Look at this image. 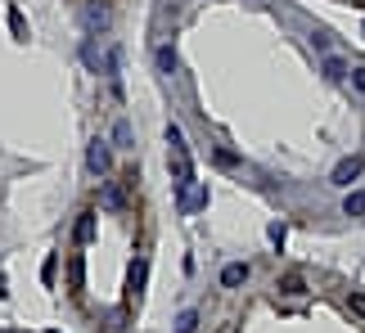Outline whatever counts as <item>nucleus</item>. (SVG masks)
Instances as JSON below:
<instances>
[{"instance_id":"obj_8","label":"nucleus","mask_w":365,"mask_h":333,"mask_svg":"<svg viewBox=\"0 0 365 333\" xmlns=\"http://www.w3.org/2000/svg\"><path fill=\"white\" fill-rule=\"evenodd\" d=\"M347 302H352V311H356L361 320H365V293H352V297H347Z\"/></svg>"},{"instance_id":"obj_5","label":"nucleus","mask_w":365,"mask_h":333,"mask_svg":"<svg viewBox=\"0 0 365 333\" xmlns=\"http://www.w3.org/2000/svg\"><path fill=\"white\" fill-rule=\"evenodd\" d=\"M86 162H91V171H108V149H104V144H91Z\"/></svg>"},{"instance_id":"obj_4","label":"nucleus","mask_w":365,"mask_h":333,"mask_svg":"<svg viewBox=\"0 0 365 333\" xmlns=\"http://www.w3.org/2000/svg\"><path fill=\"white\" fill-rule=\"evenodd\" d=\"M343 212H347V216H365V189H352V194H347V199H343Z\"/></svg>"},{"instance_id":"obj_1","label":"nucleus","mask_w":365,"mask_h":333,"mask_svg":"<svg viewBox=\"0 0 365 333\" xmlns=\"http://www.w3.org/2000/svg\"><path fill=\"white\" fill-rule=\"evenodd\" d=\"M365 171V158H343L339 166H334V176H329V185H352V180Z\"/></svg>"},{"instance_id":"obj_2","label":"nucleus","mask_w":365,"mask_h":333,"mask_svg":"<svg viewBox=\"0 0 365 333\" xmlns=\"http://www.w3.org/2000/svg\"><path fill=\"white\" fill-rule=\"evenodd\" d=\"M279 293H284V297H302L307 293V275L302 270H289L284 280H279Z\"/></svg>"},{"instance_id":"obj_3","label":"nucleus","mask_w":365,"mask_h":333,"mask_svg":"<svg viewBox=\"0 0 365 333\" xmlns=\"http://www.w3.org/2000/svg\"><path fill=\"white\" fill-rule=\"evenodd\" d=\"M244 280H248V266H244V261H235V266L221 270V284H226V288H240Z\"/></svg>"},{"instance_id":"obj_6","label":"nucleus","mask_w":365,"mask_h":333,"mask_svg":"<svg viewBox=\"0 0 365 333\" xmlns=\"http://www.w3.org/2000/svg\"><path fill=\"white\" fill-rule=\"evenodd\" d=\"M325 77H329V81H343V77H347V63L339 59V54H329V59H325Z\"/></svg>"},{"instance_id":"obj_9","label":"nucleus","mask_w":365,"mask_h":333,"mask_svg":"<svg viewBox=\"0 0 365 333\" xmlns=\"http://www.w3.org/2000/svg\"><path fill=\"white\" fill-rule=\"evenodd\" d=\"M352 86H356V90L365 95V68H352Z\"/></svg>"},{"instance_id":"obj_7","label":"nucleus","mask_w":365,"mask_h":333,"mask_svg":"<svg viewBox=\"0 0 365 333\" xmlns=\"http://www.w3.org/2000/svg\"><path fill=\"white\" fill-rule=\"evenodd\" d=\"M194 329H199V315H194V311H185V315L176 320V333H194Z\"/></svg>"}]
</instances>
